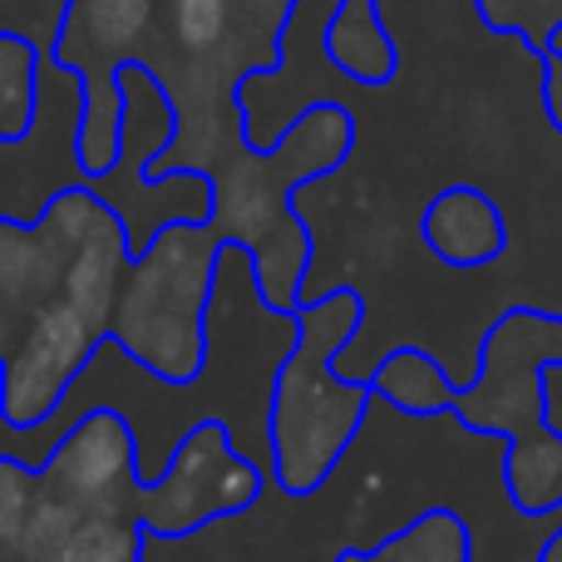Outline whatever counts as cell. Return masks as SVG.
Returning a JSON list of instances; mask_svg holds the SVG:
<instances>
[{"label":"cell","mask_w":562,"mask_h":562,"mask_svg":"<svg viewBox=\"0 0 562 562\" xmlns=\"http://www.w3.org/2000/svg\"><path fill=\"white\" fill-rule=\"evenodd\" d=\"M134 243L94 188H65L35 223H0V425L40 435L109 346Z\"/></svg>","instance_id":"cell-1"},{"label":"cell","mask_w":562,"mask_h":562,"mask_svg":"<svg viewBox=\"0 0 562 562\" xmlns=\"http://www.w3.org/2000/svg\"><path fill=\"white\" fill-rule=\"evenodd\" d=\"M356 154V119L340 104H311L286 124L281 138H243L213 168V213L207 223L223 243L252 257L257 301L272 316H291L306 301L316 237L301 223L296 198L311 183L340 173Z\"/></svg>","instance_id":"cell-2"},{"label":"cell","mask_w":562,"mask_h":562,"mask_svg":"<svg viewBox=\"0 0 562 562\" xmlns=\"http://www.w3.org/2000/svg\"><path fill=\"white\" fill-rule=\"evenodd\" d=\"M360 330H366V296L350 281L306 296L291 311V346L272 366L262 409L267 464L286 498L321 494L375 409V390L366 380L340 375V356Z\"/></svg>","instance_id":"cell-3"},{"label":"cell","mask_w":562,"mask_h":562,"mask_svg":"<svg viewBox=\"0 0 562 562\" xmlns=\"http://www.w3.org/2000/svg\"><path fill=\"white\" fill-rule=\"evenodd\" d=\"M562 370V311L514 301L479 340V375L459 380L449 415L479 439H504V498L524 518L562 514V429L548 380Z\"/></svg>","instance_id":"cell-4"},{"label":"cell","mask_w":562,"mask_h":562,"mask_svg":"<svg viewBox=\"0 0 562 562\" xmlns=\"http://www.w3.org/2000/svg\"><path fill=\"white\" fill-rule=\"evenodd\" d=\"M223 247L213 223H168L128 262L109 346L164 390H193L207 375Z\"/></svg>","instance_id":"cell-5"},{"label":"cell","mask_w":562,"mask_h":562,"mask_svg":"<svg viewBox=\"0 0 562 562\" xmlns=\"http://www.w3.org/2000/svg\"><path fill=\"white\" fill-rule=\"evenodd\" d=\"M148 528L59 494L40 464L0 454V562H144Z\"/></svg>","instance_id":"cell-6"},{"label":"cell","mask_w":562,"mask_h":562,"mask_svg":"<svg viewBox=\"0 0 562 562\" xmlns=\"http://www.w3.org/2000/svg\"><path fill=\"white\" fill-rule=\"evenodd\" d=\"M419 243L454 272H484L508 252L504 207L474 183H449L419 213Z\"/></svg>","instance_id":"cell-7"},{"label":"cell","mask_w":562,"mask_h":562,"mask_svg":"<svg viewBox=\"0 0 562 562\" xmlns=\"http://www.w3.org/2000/svg\"><path fill=\"white\" fill-rule=\"evenodd\" d=\"M366 385L375 390V405H390L409 419H435V415H449L459 380L425 346H395L370 366Z\"/></svg>","instance_id":"cell-8"},{"label":"cell","mask_w":562,"mask_h":562,"mask_svg":"<svg viewBox=\"0 0 562 562\" xmlns=\"http://www.w3.org/2000/svg\"><path fill=\"white\" fill-rule=\"evenodd\" d=\"M326 55L330 65L340 69L346 79L356 85H390L400 69L395 55V40H390L385 20H380L375 0H340L330 10V25H326Z\"/></svg>","instance_id":"cell-9"},{"label":"cell","mask_w":562,"mask_h":562,"mask_svg":"<svg viewBox=\"0 0 562 562\" xmlns=\"http://www.w3.org/2000/svg\"><path fill=\"white\" fill-rule=\"evenodd\" d=\"M330 562H474V533L454 508H425L375 548H340Z\"/></svg>","instance_id":"cell-10"},{"label":"cell","mask_w":562,"mask_h":562,"mask_svg":"<svg viewBox=\"0 0 562 562\" xmlns=\"http://www.w3.org/2000/svg\"><path fill=\"white\" fill-rule=\"evenodd\" d=\"M40 104V49L0 30V138H20Z\"/></svg>","instance_id":"cell-11"},{"label":"cell","mask_w":562,"mask_h":562,"mask_svg":"<svg viewBox=\"0 0 562 562\" xmlns=\"http://www.w3.org/2000/svg\"><path fill=\"white\" fill-rule=\"evenodd\" d=\"M484 10V20L504 35H518L543 55L553 30L562 25V0H474Z\"/></svg>","instance_id":"cell-12"},{"label":"cell","mask_w":562,"mask_h":562,"mask_svg":"<svg viewBox=\"0 0 562 562\" xmlns=\"http://www.w3.org/2000/svg\"><path fill=\"white\" fill-rule=\"evenodd\" d=\"M69 0H0V30L5 35H25L40 49V59L55 55L59 25H65Z\"/></svg>","instance_id":"cell-13"},{"label":"cell","mask_w":562,"mask_h":562,"mask_svg":"<svg viewBox=\"0 0 562 562\" xmlns=\"http://www.w3.org/2000/svg\"><path fill=\"white\" fill-rule=\"evenodd\" d=\"M543 114L562 134V49H543Z\"/></svg>","instance_id":"cell-14"}]
</instances>
